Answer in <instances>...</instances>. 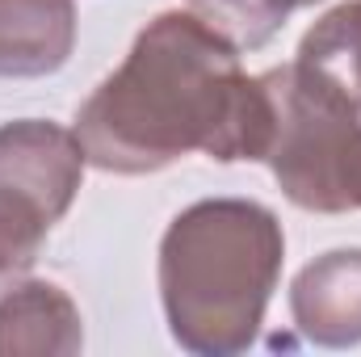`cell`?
<instances>
[{
  "instance_id": "ba28073f",
  "label": "cell",
  "mask_w": 361,
  "mask_h": 357,
  "mask_svg": "<svg viewBox=\"0 0 361 357\" xmlns=\"http://www.w3.org/2000/svg\"><path fill=\"white\" fill-rule=\"evenodd\" d=\"M294 63L319 85L361 105V0H345L332 13H324L302 34Z\"/></svg>"
},
{
  "instance_id": "3957f363",
  "label": "cell",
  "mask_w": 361,
  "mask_h": 357,
  "mask_svg": "<svg viewBox=\"0 0 361 357\" xmlns=\"http://www.w3.org/2000/svg\"><path fill=\"white\" fill-rule=\"evenodd\" d=\"M273 126L265 164L298 210H361V105L307 76L298 63L261 76Z\"/></svg>"
},
{
  "instance_id": "7a4b0ae2",
  "label": "cell",
  "mask_w": 361,
  "mask_h": 357,
  "mask_svg": "<svg viewBox=\"0 0 361 357\" xmlns=\"http://www.w3.org/2000/svg\"><path fill=\"white\" fill-rule=\"evenodd\" d=\"M286 261V231L269 206L206 198L180 210L160 240V298L169 332L197 357L244 353L265 324Z\"/></svg>"
},
{
  "instance_id": "5b68a950",
  "label": "cell",
  "mask_w": 361,
  "mask_h": 357,
  "mask_svg": "<svg viewBox=\"0 0 361 357\" xmlns=\"http://www.w3.org/2000/svg\"><path fill=\"white\" fill-rule=\"evenodd\" d=\"M298 332L324 349L361 345V248H332L290 286Z\"/></svg>"
},
{
  "instance_id": "52a82bcc",
  "label": "cell",
  "mask_w": 361,
  "mask_h": 357,
  "mask_svg": "<svg viewBox=\"0 0 361 357\" xmlns=\"http://www.w3.org/2000/svg\"><path fill=\"white\" fill-rule=\"evenodd\" d=\"M80 311L55 282H13L0 298V353H80Z\"/></svg>"
},
{
  "instance_id": "8992f818",
  "label": "cell",
  "mask_w": 361,
  "mask_h": 357,
  "mask_svg": "<svg viewBox=\"0 0 361 357\" xmlns=\"http://www.w3.org/2000/svg\"><path fill=\"white\" fill-rule=\"evenodd\" d=\"M76 47V0H0V76L34 80L68 63Z\"/></svg>"
},
{
  "instance_id": "277c9868",
  "label": "cell",
  "mask_w": 361,
  "mask_h": 357,
  "mask_svg": "<svg viewBox=\"0 0 361 357\" xmlns=\"http://www.w3.org/2000/svg\"><path fill=\"white\" fill-rule=\"evenodd\" d=\"M85 147L76 131L42 118H21L0 126V189L30 202L51 227L68 214L85 181Z\"/></svg>"
},
{
  "instance_id": "6da1fadb",
  "label": "cell",
  "mask_w": 361,
  "mask_h": 357,
  "mask_svg": "<svg viewBox=\"0 0 361 357\" xmlns=\"http://www.w3.org/2000/svg\"><path fill=\"white\" fill-rule=\"evenodd\" d=\"M269 89L240 68V51L197 13L152 17L130 55L76 114V139L92 169L143 177L206 152L210 160H265Z\"/></svg>"
},
{
  "instance_id": "9c48e42d",
  "label": "cell",
  "mask_w": 361,
  "mask_h": 357,
  "mask_svg": "<svg viewBox=\"0 0 361 357\" xmlns=\"http://www.w3.org/2000/svg\"><path fill=\"white\" fill-rule=\"evenodd\" d=\"M319 0H189V13H197L210 30H219L235 51H257L286 25L294 8H307Z\"/></svg>"
}]
</instances>
